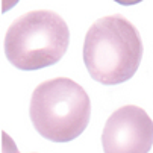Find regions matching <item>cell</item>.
Masks as SVG:
<instances>
[{"mask_svg": "<svg viewBox=\"0 0 153 153\" xmlns=\"http://www.w3.org/2000/svg\"><path fill=\"white\" fill-rule=\"evenodd\" d=\"M141 58L140 32L120 14L99 18L85 35V67L102 85H118L134 77Z\"/></svg>", "mask_w": 153, "mask_h": 153, "instance_id": "obj_1", "label": "cell"}, {"mask_svg": "<svg viewBox=\"0 0 153 153\" xmlns=\"http://www.w3.org/2000/svg\"><path fill=\"white\" fill-rule=\"evenodd\" d=\"M29 114L41 137L53 143H68L88 126L91 102L79 83L68 77H56L35 88Z\"/></svg>", "mask_w": 153, "mask_h": 153, "instance_id": "obj_2", "label": "cell"}, {"mask_svg": "<svg viewBox=\"0 0 153 153\" xmlns=\"http://www.w3.org/2000/svg\"><path fill=\"white\" fill-rule=\"evenodd\" d=\"M70 42L65 20L53 11L20 15L6 30L5 55L20 70H39L61 61Z\"/></svg>", "mask_w": 153, "mask_h": 153, "instance_id": "obj_3", "label": "cell"}, {"mask_svg": "<svg viewBox=\"0 0 153 153\" xmlns=\"http://www.w3.org/2000/svg\"><path fill=\"white\" fill-rule=\"evenodd\" d=\"M102 146L105 153H149L153 146V121L135 105L123 106L108 118Z\"/></svg>", "mask_w": 153, "mask_h": 153, "instance_id": "obj_4", "label": "cell"}, {"mask_svg": "<svg viewBox=\"0 0 153 153\" xmlns=\"http://www.w3.org/2000/svg\"><path fill=\"white\" fill-rule=\"evenodd\" d=\"M3 140H5V149H3V153H20V152L17 150L15 144H14L12 141H9L8 135H5Z\"/></svg>", "mask_w": 153, "mask_h": 153, "instance_id": "obj_5", "label": "cell"}]
</instances>
